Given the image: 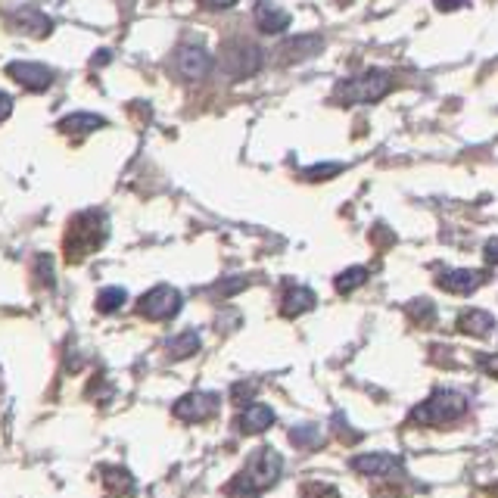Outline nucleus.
Listing matches in <instances>:
<instances>
[{"mask_svg":"<svg viewBox=\"0 0 498 498\" xmlns=\"http://www.w3.org/2000/svg\"><path fill=\"white\" fill-rule=\"evenodd\" d=\"M409 312H411V315H418L420 324H427V321L437 318V308H433L430 303H424V299H415V305H409Z\"/></svg>","mask_w":498,"mask_h":498,"instance_id":"nucleus-24","label":"nucleus"},{"mask_svg":"<svg viewBox=\"0 0 498 498\" xmlns=\"http://www.w3.org/2000/svg\"><path fill=\"white\" fill-rule=\"evenodd\" d=\"M249 392H256V383H240V387H234V392H230V396H234V402H243Z\"/></svg>","mask_w":498,"mask_h":498,"instance_id":"nucleus-29","label":"nucleus"},{"mask_svg":"<svg viewBox=\"0 0 498 498\" xmlns=\"http://www.w3.org/2000/svg\"><path fill=\"white\" fill-rule=\"evenodd\" d=\"M495 327V318L489 312H480V308H471L458 318V331L467 336H489Z\"/></svg>","mask_w":498,"mask_h":498,"instance_id":"nucleus-17","label":"nucleus"},{"mask_svg":"<svg viewBox=\"0 0 498 498\" xmlns=\"http://www.w3.org/2000/svg\"><path fill=\"white\" fill-rule=\"evenodd\" d=\"M193 352H200V334L196 331H184L174 340H168V355L172 359H191Z\"/></svg>","mask_w":498,"mask_h":498,"instance_id":"nucleus-18","label":"nucleus"},{"mask_svg":"<svg viewBox=\"0 0 498 498\" xmlns=\"http://www.w3.org/2000/svg\"><path fill=\"white\" fill-rule=\"evenodd\" d=\"M103 483H107V489H112V493H135V480L122 467H107L103 471Z\"/></svg>","mask_w":498,"mask_h":498,"instance_id":"nucleus-19","label":"nucleus"},{"mask_svg":"<svg viewBox=\"0 0 498 498\" xmlns=\"http://www.w3.org/2000/svg\"><path fill=\"white\" fill-rule=\"evenodd\" d=\"M315 308V293L308 287H287L284 299H280V315L284 318H299L303 312Z\"/></svg>","mask_w":498,"mask_h":498,"instance_id":"nucleus-14","label":"nucleus"},{"mask_svg":"<svg viewBox=\"0 0 498 498\" xmlns=\"http://www.w3.org/2000/svg\"><path fill=\"white\" fill-rule=\"evenodd\" d=\"M125 299H128V293H125L122 287H109V290H103L100 296H97V308H100L103 315H112L122 308Z\"/></svg>","mask_w":498,"mask_h":498,"instance_id":"nucleus-21","label":"nucleus"},{"mask_svg":"<svg viewBox=\"0 0 498 498\" xmlns=\"http://www.w3.org/2000/svg\"><path fill=\"white\" fill-rule=\"evenodd\" d=\"M352 471H359L364 476H390L396 471H402V461L390 452H368L352 458Z\"/></svg>","mask_w":498,"mask_h":498,"instance_id":"nucleus-12","label":"nucleus"},{"mask_svg":"<svg viewBox=\"0 0 498 498\" xmlns=\"http://www.w3.org/2000/svg\"><path fill=\"white\" fill-rule=\"evenodd\" d=\"M290 443L293 446H318L321 443V427L315 424H299L290 430Z\"/></svg>","mask_w":498,"mask_h":498,"instance_id":"nucleus-22","label":"nucleus"},{"mask_svg":"<svg viewBox=\"0 0 498 498\" xmlns=\"http://www.w3.org/2000/svg\"><path fill=\"white\" fill-rule=\"evenodd\" d=\"M174 69H178L187 81H200L212 72V53H209L206 47L187 44V47H181L178 56H174Z\"/></svg>","mask_w":498,"mask_h":498,"instance_id":"nucleus-7","label":"nucleus"},{"mask_svg":"<svg viewBox=\"0 0 498 498\" xmlns=\"http://www.w3.org/2000/svg\"><path fill=\"white\" fill-rule=\"evenodd\" d=\"M340 172H343L340 163H324V165L305 168L303 178H308V181H324V178H334V174H340Z\"/></svg>","mask_w":498,"mask_h":498,"instance_id":"nucleus-23","label":"nucleus"},{"mask_svg":"<svg viewBox=\"0 0 498 498\" xmlns=\"http://www.w3.org/2000/svg\"><path fill=\"white\" fill-rule=\"evenodd\" d=\"M467 415V396L455 390H437L427 402H420L415 411H411V420L424 427H446L455 424L458 418Z\"/></svg>","mask_w":498,"mask_h":498,"instance_id":"nucleus-4","label":"nucleus"},{"mask_svg":"<svg viewBox=\"0 0 498 498\" xmlns=\"http://www.w3.org/2000/svg\"><path fill=\"white\" fill-rule=\"evenodd\" d=\"M437 284L443 287L446 293H455V296H467V293H474L480 284H486V271H476V268L443 271V275L437 277Z\"/></svg>","mask_w":498,"mask_h":498,"instance_id":"nucleus-11","label":"nucleus"},{"mask_svg":"<svg viewBox=\"0 0 498 498\" xmlns=\"http://www.w3.org/2000/svg\"><path fill=\"white\" fill-rule=\"evenodd\" d=\"M34 268H38V277L44 280V284L53 287V262H51V256H44V252H41V256L34 258Z\"/></svg>","mask_w":498,"mask_h":498,"instance_id":"nucleus-25","label":"nucleus"},{"mask_svg":"<svg viewBox=\"0 0 498 498\" xmlns=\"http://www.w3.org/2000/svg\"><path fill=\"white\" fill-rule=\"evenodd\" d=\"M480 368L486 371L489 377H498V352H495V355H483V359H480Z\"/></svg>","mask_w":498,"mask_h":498,"instance_id":"nucleus-27","label":"nucleus"},{"mask_svg":"<svg viewBox=\"0 0 498 498\" xmlns=\"http://www.w3.org/2000/svg\"><path fill=\"white\" fill-rule=\"evenodd\" d=\"M321 47H324V38H321V34H296V38L284 41L275 53H277L280 66H290V62H299V60H308V56L321 53Z\"/></svg>","mask_w":498,"mask_h":498,"instance_id":"nucleus-9","label":"nucleus"},{"mask_svg":"<svg viewBox=\"0 0 498 498\" xmlns=\"http://www.w3.org/2000/svg\"><path fill=\"white\" fill-rule=\"evenodd\" d=\"M364 280H368V268H362V265H359V268H346V271H343V275L334 280V287H336V293H343V296H346V293H352L355 287H362Z\"/></svg>","mask_w":498,"mask_h":498,"instance_id":"nucleus-20","label":"nucleus"},{"mask_svg":"<svg viewBox=\"0 0 498 498\" xmlns=\"http://www.w3.org/2000/svg\"><path fill=\"white\" fill-rule=\"evenodd\" d=\"M396 81H392L390 72H381V69H371L364 75H355V79H346L336 84L334 97L343 103V107H355V103H377L387 94H392Z\"/></svg>","mask_w":498,"mask_h":498,"instance_id":"nucleus-3","label":"nucleus"},{"mask_svg":"<svg viewBox=\"0 0 498 498\" xmlns=\"http://www.w3.org/2000/svg\"><path fill=\"white\" fill-rule=\"evenodd\" d=\"M206 10H230V6L237 4V0H200Z\"/></svg>","mask_w":498,"mask_h":498,"instance_id":"nucleus-30","label":"nucleus"},{"mask_svg":"<svg viewBox=\"0 0 498 498\" xmlns=\"http://www.w3.org/2000/svg\"><path fill=\"white\" fill-rule=\"evenodd\" d=\"M181 293L174 290V287H168V284H159V287H153L150 293H144L140 296V303H137V312L144 315V318H150V321H168V318H174V315L181 312Z\"/></svg>","mask_w":498,"mask_h":498,"instance_id":"nucleus-5","label":"nucleus"},{"mask_svg":"<svg viewBox=\"0 0 498 498\" xmlns=\"http://www.w3.org/2000/svg\"><path fill=\"white\" fill-rule=\"evenodd\" d=\"M221 399L215 392H187L184 399L174 402V418L187 420V424H196V420H209L215 418Z\"/></svg>","mask_w":498,"mask_h":498,"instance_id":"nucleus-6","label":"nucleus"},{"mask_svg":"<svg viewBox=\"0 0 498 498\" xmlns=\"http://www.w3.org/2000/svg\"><path fill=\"white\" fill-rule=\"evenodd\" d=\"M237 427H240L243 433H265L268 427H275V411L262 402H252L240 415V420H237Z\"/></svg>","mask_w":498,"mask_h":498,"instance_id":"nucleus-15","label":"nucleus"},{"mask_svg":"<svg viewBox=\"0 0 498 498\" xmlns=\"http://www.w3.org/2000/svg\"><path fill=\"white\" fill-rule=\"evenodd\" d=\"M10 112H13V97L0 90V122H4V118L10 116Z\"/></svg>","mask_w":498,"mask_h":498,"instance_id":"nucleus-31","label":"nucleus"},{"mask_svg":"<svg viewBox=\"0 0 498 498\" xmlns=\"http://www.w3.org/2000/svg\"><path fill=\"white\" fill-rule=\"evenodd\" d=\"M433 4H437L439 13H452V10H465L471 0H433Z\"/></svg>","mask_w":498,"mask_h":498,"instance_id":"nucleus-26","label":"nucleus"},{"mask_svg":"<svg viewBox=\"0 0 498 498\" xmlns=\"http://www.w3.org/2000/svg\"><path fill=\"white\" fill-rule=\"evenodd\" d=\"M107 125V118L103 116H94V112H75V116H66L62 118L56 128L62 131V135H75V137H81V135H90V131H97V128H103Z\"/></svg>","mask_w":498,"mask_h":498,"instance_id":"nucleus-16","label":"nucleus"},{"mask_svg":"<svg viewBox=\"0 0 498 498\" xmlns=\"http://www.w3.org/2000/svg\"><path fill=\"white\" fill-rule=\"evenodd\" d=\"M6 75L23 84L25 90H47L53 84V72L41 62H10Z\"/></svg>","mask_w":498,"mask_h":498,"instance_id":"nucleus-10","label":"nucleus"},{"mask_svg":"<svg viewBox=\"0 0 498 498\" xmlns=\"http://www.w3.org/2000/svg\"><path fill=\"white\" fill-rule=\"evenodd\" d=\"M256 25H258V32H265V34H277V32H284V28H290V13L280 10L275 4H268V0H262V4L256 6Z\"/></svg>","mask_w":498,"mask_h":498,"instance_id":"nucleus-13","label":"nucleus"},{"mask_svg":"<svg viewBox=\"0 0 498 498\" xmlns=\"http://www.w3.org/2000/svg\"><path fill=\"white\" fill-rule=\"evenodd\" d=\"M483 256H486L489 265H498V237H493V240L486 243V249H483Z\"/></svg>","mask_w":498,"mask_h":498,"instance_id":"nucleus-28","label":"nucleus"},{"mask_svg":"<svg viewBox=\"0 0 498 498\" xmlns=\"http://www.w3.org/2000/svg\"><path fill=\"white\" fill-rule=\"evenodd\" d=\"M280 474H284V458H280L275 448L265 446V448H258L256 458H252L249 465L228 483V489H224V493H234V495L268 493V489L280 480Z\"/></svg>","mask_w":498,"mask_h":498,"instance_id":"nucleus-1","label":"nucleus"},{"mask_svg":"<svg viewBox=\"0 0 498 498\" xmlns=\"http://www.w3.org/2000/svg\"><path fill=\"white\" fill-rule=\"evenodd\" d=\"M109 237V221L100 209H88V212L75 215L66 234V258L69 262H81L90 252H97Z\"/></svg>","mask_w":498,"mask_h":498,"instance_id":"nucleus-2","label":"nucleus"},{"mask_svg":"<svg viewBox=\"0 0 498 498\" xmlns=\"http://www.w3.org/2000/svg\"><path fill=\"white\" fill-rule=\"evenodd\" d=\"M262 66V51L258 47L247 44V41H237V44L228 47V56H224V69H228L234 79H247L256 69Z\"/></svg>","mask_w":498,"mask_h":498,"instance_id":"nucleus-8","label":"nucleus"}]
</instances>
